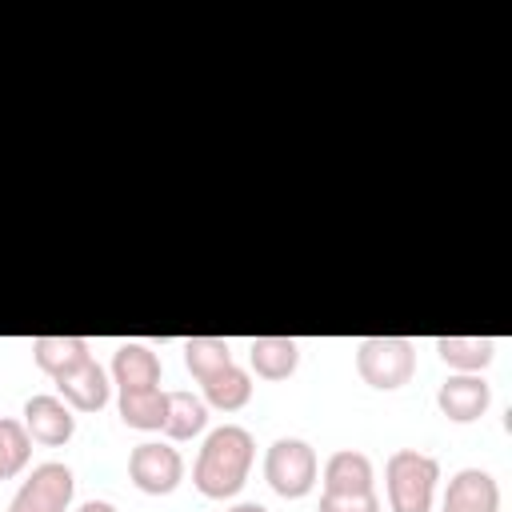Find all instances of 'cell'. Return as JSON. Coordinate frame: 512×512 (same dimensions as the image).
I'll return each instance as SVG.
<instances>
[{"instance_id":"6da1fadb","label":"cell","mask_w":512,"mask_h":512,"mask_svg":"<svg viewBox=\"0 0 512 512\" xmlns=\"http://www.w3.org/2000/svg\"><path fill=\"white\" fill-rule=\"evenodd\" d=\"M252 456H256L252 432L240 428V424H220L200 444V456H196V468H192V484L208 500H228V496H236L244 488Z\"/></svg>"},{"instance_id":"7a4b0ae2","label":"cell","mask_w":512,"mask_h":512,"mask_svg":"<svg viewBox=\"0 0 512 512\" xmlns=\"http://www.w3.org/2000/svg\"><path fill=\"white\" fill-rule=\"evenodd\" d=\"M440 460L416 448H396L384 464V488L392 512H432Z\"/></svg>"},{"instance_id":"3957f363","label":"cell","mask_w":512,"mask_h":512,"mask_svg":"<svg viewBox=\"0 0 512 512\" xmlns=\"http://www.w3.org/2000/svg\"><path fill=\"white\" fill-rule=\"evenodd\" d=\"M356 372L376 392H396L416 372V344L404 336H364L356 344Z\"/></svg>"},{"instance_id":"277c9868","label":"cell","mask_w":512,"mask_h":512,"mask_svg":"<svg viewBox=\"0 0 512 512\" xmlns=\"http://www.w3.org/2000/svg\"><path fill=\"white\" fill-rule=\"evenodd\" d=\"M316 476H320V464H316V448L308 440H296V436H280L268 444L264 452V480L276 496L284 500H300L316 488Z\"/></svg>"},{"instance_id":"5b68a950","label":"cell","mask_w":512,"mask_h":512,"mask_svg":"<svg viewBox=\"0 0 512 512\" xmlns=\"http://www.w3.org/2000/svg\"><path fill=\"white\" fill-rule=\"evenodd\" d=\"M72 488H76L72 468L60 464V460H44V464H36L32 476L16 488L8 512H68Z\"/></svg>"},{"instance_id":"8992f818","label":"cell","mask_w":512,"mask_h":512,"mask_svg":"<svg viewBox=\"0 0 512 512\" xmlns=\"http://www.w3.org/2000/svg\"><path fill=\"white\" fill-rule=\"evenodd\" d=\"M128 476L140 492L148 496H168L176 492V484L184 480V456L172 448V444H156V440H144L128 452Z\"/></svg>"},{"instance_id":"52a82bcc","label":"cell","mask_w":512,"mask_h":512,"mask_svg":"<svg viewBox=\"0 0 512 512\" xmlns=\"http://www.w3.org/2000/svg\"><path fill=\"white\" fill-rule=\"evenodd\" d=\"M492 404V384L480 372H452L440 388H436V408L452 420V424H472L488 412Z\"/></svg>"},{"instance_id":"ba28073f","label":"cell","mask_w":512,"mask_h":512,"mask_svg":"<svg viewBox=\"0 0 512 512\" xmlns=\"http://www.w3.org/2000/svg\"><path fill=\"white\" fill-rule=\"evenodd\" d=\"M24 432L36 440V444H44V448H60V444H68L72 440V432H76V416H72V408L60 400V396H28L24 400Z\"/></svg>"},{"instance_id":"9c48e42d","label":"cell","mask_w":512,"mask_h":512,"mask_svg":"<svg viewBox=\"0 0 512 512\" xmlns=\"http://www.w3.org/2000/svg\"><path fill=\"white\" fill-rule=\"evenodd\" d=\"M56 392L72 412H100L108 404V396H112V384H108L104 368L88 356L76 368H68L64 376H56Z\"/></svg>"},{"instance_id":"30bf717a","label":"cell","mask_w":512,"mask_h":512,"mask_svg":"<svg viewBox=\"0 0 512 512\" xmlns=\"http://www.w3.org/2000/svg\"><path fill=\"white\" fill-rule=\"evenodd\" d=\"M440 512H500V484L484 468H460L448 480Z\"/></svg>"},{"instance_id":"8fae6325","label":"cell","mask_w":512,"mask_h":512,"mask_svg":"<svg viewBox=\"0 0 512 512\" xmlns=\"http://www.w3.org/2000/svg\"><path fill=\"white\" fill-rule=\"evenodd\" d=\"M324 492L332 496H364L376 492V472L372 460L356 448H340L324 460Z\"/></svg>"},{"instance_id":"7c38bea8","label":"cell","mask_w":512,"mask_h":512,"mask_svg":"<svg viewBox=\"0 0 512 512\" xmlns=\"http://www.w3.org/2000/svg\"><path fill=\"white\" fill-rule=\"evenodd\" d=\"M112 380H116L120 392L160 388V356L140 340H124L112 352Z\"/></svg>"},{"instance_id":"4fadbf2b","label":"cell","mask_w":512,"mask_h":512,"mask_svg":"<svg viewBox=\"0 0 512 512\" xmlns=\"http://www.w3.org/2000/svg\"><path fill=\"white\" fill-rule=\"evenodd\" d=\"M248 360L260 380H288L300 364V344L292 336H256L248 344Z\"/></svg>"},{"instance_id":"5bb4252c","label":"cell","mask_w":512,"mask_h":512,"mask_svg":"<svg viewBox=\"0 0 512 512\" xmlns=\"http://www.w3.org/2000/svg\"><path fill=\"white\" fill-rule=\"evenodd\" d=\"M436 356L452 372H484L496 356V340H488V336H436Z\"/></svg>"},{"instance_id":"9a60e30c","label":"cell","mask_w":512,"mask_h":512,"mask_svg":"<svg viewBox=\"0 0 512 512\" xmlns=\"http://www.w3.org/2000/svg\"><path fill=\"white\" fill-rule=\"evenodd\" d=\"M88 356H92V348H88V340H80V336H36V340H32V360H36L40 372H48L52 380L64 376L68 368H76V364L88 360Z\"/></svg>"},{"instance_id":"2e32d148","label":"cell","mask_w":512,"mask_h":512,"mask_svg":"<svg viewBox=\"0 0 512 512\" xmlns=\"http://www.w3.org/2000/svg\"><path fill=\"white\" fill-rule=\"evenodd\" d=\"M204 424H208V404L200 396H192L184 388L168 392V412H164V428H160L168 440H192L204 432Z\"/></svg>"},{"instance_id":"e0dca14e","label":"cell","mask_w":512,"mask_h":512,"mask_svg":"<svg viewBox=\"0 0 512 512\" xmlns=\"http://www.w3.org/2000/svg\"><path fill=\"white\" fill-rule=\"evenodd\" d=\"M120 420L128 428L140 432H160L164 428V412H168V392L160 388H136V392H120Z\"/></svg>"},{"instance_id":"ac0fdd59","label":"cell","mask_w":512,"mask_h":512,"mask_svg":"<svg viewBox=\"0 0 512 512\" xmlns=\"http://www.w3.org/2000/svg\"><path fill=\"white\" fill-rule=\"evenodd\" d=\"M200 388H204V404H212L220 412H240L252 400V376L244 368H236V364H228L224 372H216Z\"/></svg>"},{"instance_id":"d6986e66","label":"cell","mask_w":512,"mask_h":512,"mask_svg":"<svg viewBox=\"0 0 512 512\" xmlns=\"http://www.w3.org/2000/svg\"><path fill=\"white\" fill-rule=\"evenodd\" d=\"M184 364L204 384V380H212L216 372H224L232 364V348L220 336H192V340H184Z\"/></svg>"},{"instance_id":"ffe728a7","label":"cell","mask_w":512,"mask_h":512,"mask_svg":"<svg viewBox=\"0 0 512 512\" xmlns=\"http://www.w3.org/2000/svg\"><path fill=\"white\" fill-rule=\"evenodd\" d=\"M28 456H32V436L24 432V424L20 420H0V480L24 472Z\"/></svg>"},{"instance_id":"44dd1931","label":"cell","mask_w":512,"mask_h":512,"mask_svg":"<svg viewBox=\"0 0 512 512\" xmlns=\"http://www.w3.org/2000/svg\"><path fill=\"white\" fill-rule=\"evenodd\" d=\"M316 512H380V496L376 492H364V496H332V492H324Z\"/></svg>"},{"instance_id":"7402d4cb","label":"cell","mask_w":512,"mask_h":512,"mask_svg":"<svg viewBox=\"0 0 512 512\" xmlns=\"http://www.w3.org/2000/svg\"><path fill=\"white\" fill-rule=\"evenodd\" d=\"M76 512H116V504H108V500H84Z\"/></svg>"},{"instance_id":"603a6c76","label":"cell","mask_w":512,"mask_h":512,"mask_svg":"<svg viewBox=\"0 0 512 512\" xmlns=\"http://www.w3.org/2000/svg\"><path fill=\"white\" fill-rule=\"evenodd\" d=\"M228 512H268V508L256 504V500H244V504H236V508H228Z\"/></svg>"}]
</instances>
